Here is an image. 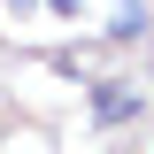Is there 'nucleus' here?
Instances as JSON below:
<instances>
[{
	"label": "nucleus",
	"mask_w": 154,
	"mask_h": 154,
	"mask_svg": "<svg viewBox=\"0 0 154 154\" xmlns=\"http://www.w3.org/2000/svg\"><path fill=\"white\" fill-rule=\"evenodd\" d=\"M46 8H54V16H77V0H46Z\"/></svg>",
	"instance_id": "2"
},
{
	"label": "nucleus",
	"mask_w": 154,
	"mask_h": 154,
	"mask_svg": "<svg viewBox=\"0 0 154 154\" xmlns=\"http://www.w3.org/2000/svg\"><path fill=\"white\" fill-rule=\"evenodd\" d=\"M93 116H100V123H131V116H139V93H131V85H100V93H93Z\"/></svg>",
	"instance_id": "1"
}]
</instances>
